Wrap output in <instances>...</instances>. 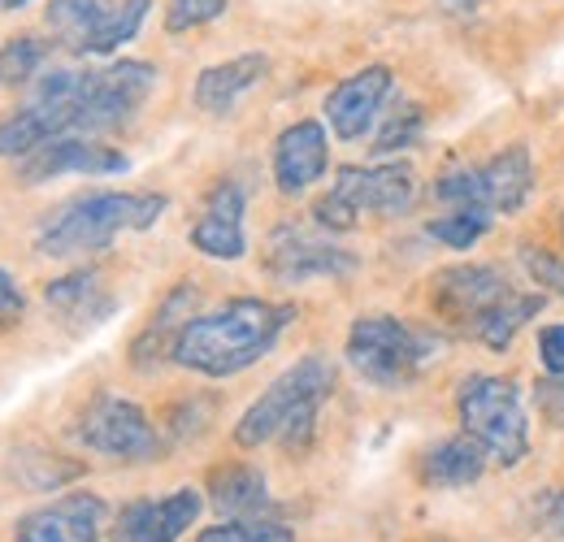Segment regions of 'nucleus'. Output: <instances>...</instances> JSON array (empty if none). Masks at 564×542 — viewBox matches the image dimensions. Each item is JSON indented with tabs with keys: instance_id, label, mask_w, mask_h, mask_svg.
<instances>
[{
	"instance_id": "f257e3e1",
	"label": "nucleus",
	"mask_w": 564,
	"mask_h": 542,
	"mask_svg": "<svg viewBox=\"0 0 564 542\" xmlns=\"http://www.w3.org/2000/svg\"><path fill=\"white\" fill-rule=\"evenodd\" d=\"M156 91L152 62H109L83 69H44L31 100L0 118V156L22 161L48 139L122 131Z\"/></svg>"
},
{
	"instance_id": "f03ea898",
	"label": "nucleus",
	"mask_w": 564,
	"mask_h": 542,
	"mask_svg": "<svg viewBox=\"0 0 564 542\" xmlns=\"http://www.w3.org/2000/svg\"><path fill=\"white\" fill-rule=\"evenodd\" d=\"M295 322V304H270L257 295H235L213 313H196L178 335L174 365L200 378H235L279 347L282 330Z\"/></svg>"
},
{
	"instance_id": "7ed1b4c3",
	"label": "nucleus",
	"mask_w": 564,
	"mask_h": 542,
	"mask_svg": "<svg viewBox=\"0 0 564 542\" xmlns=\"http://www.w3.org/2000/svg\"><path fill=\"white\" fill-rule=\"evenodd\" d=\"M335 395V365L326 356H300L279 378L243 408L235 421V447L257 452L279 443L282 452H308L317 438V412Z\"/></svg>"
},
{
	"instance_id": "20e7f679",
	"label": "nucleus",
	"mask_w": 564,
	"mask_h": 542,
	"mask_svg": "<svg viewBox=\"0 0 564 542\" xmlns=\"http://www.w3.org/2000/svg\"><path fill=\"white\" fill-rule=\"evenodd\" d=\"M170 208L161 192H87L66 200L35 235V252L53 261H74L105 252L127 230H152Z\"/></svg>"
},
{
	"instance_id": "39448f33",
	"label": "nucleus",
	"mask_w": 564,
	"mask_h": 542,
	"mask_svg": "<svg viewBox=\"0 0 564 542\" xmlns=\"http://www.w3.org/2000/svg\"><path fill=\"white\" fill-rule=\"evenodd\" d=\"M344 356L360 382L378 391H404L443 356V339L391 313H365L348 326Z\"/></svg>"
},
{
	"instance_id": "423d86ee",
	"label": "nucleus",
	"mask_w": 564,
	"mask_h": 542,
	"mask_svg": "<svg viewBox=\"0 0 564 542\" xmlns=\"http://www.w3.org/2000/svg\"><path fill=\"white\" fill-rule=\"evenodd\" d=\"M417 200V174L404 161L382 165H344L335 183L313 204V221L326 235H348L365 217H404Z\"/></svg>"
},
{
	"instance_id": "0eeeda50",
	"label": "nucleus",
	"mask_w": 564,
	"mask_h": 542,
	"mask_svg": "<svg viewBox=\"0 0 564 542\" xmlns=\"http://www.w3.org/2000/svg\"><path fill=\"white\" fill-rule=\"evenodd\" d=\"M456 416H460V430L482 443V452L499 469H517L530 456V412L512 378L469 373L456 387Z\"/></svg>"
},
{
	"instance_id": "6e6552de",
	"label": "nucleus",
	"mask_w": 564,
	"mask_h": 542,
	"mask_svg": "<svg viewBox=\"0 0 564 542\" xmlns=\"http://www.w3.org/2000/svg\"><path fill=\"white\" fill-rule=\"evenodd\" d=\"M152 0H48L44 22L53 44L74 57H113L143 31Z\"/></svg>"
},
{
	"instance_id": "1a4fd4ad",
	"label": "nucleus",
	"mask_w": 564,
	"mask_h": 542,
	"mask_svg": "<svg viewBox=\"0 0 564 542\" xmlns=\"http://www.w3.org/2000/svg\"><path fill=\"white\" fill-rule=\"evenodd\" d=\"M534 192V156L525 143H512L495 152L482 165H460L434 178V200L447 208H487L495 217L521 213Z\"/></svg>"
},
{
	"instance_id": "9d476101",
	"label": "nucleus",
	"mask_w": 564,
	"mask_h": 542,
	"mask_svg": "<svg viewBox=\"0 0 564 542\" xmlns=\"http://www.w3.org/2000/svg\"><path fill=\"white\" fill-rule=\"evenodd\" d=\"M74 438L87 452L118 460V465H148V460L165 456V438L152 425V416L135 400L109 395V391H100L83 404L78 421H74Z\"/></svg>"
},
{
	"instance_id": "9b49d317",
	"label": "nucleus",
	"mask_w": 564,
	"mask_h": 542,
	"mask_svg": "<svg viewBox=\"0 0 564 542\" xmlns=\"http://www.w3.org/2000/svg\"><path fill=\"white\" fill-rule=\"evenodd\" d=\"M261 270L274 282H313V278H352L360 270V257L352 248L335 243L330 235H317L308 226L282 221L270 230L265 252H261Z\"/></svg>"
},
{
	"instance_id": "f8f14e48",
	"label": "nucleus",
	"mask_w": 564,
	"mask_h": 542,
	"mask_svg": "<svg viewBox=\"0 0 564 542\" xmlns=\"http://www.w3.org/2000/svg\"><path fill=\"white\" fill-rule=\"evenodd\" d=\"M517 286L495 270V265H452L438 270L430 282V308L456 330V335H478V326L512 295Z\"/></svg>"
},
{
	"instance_id": "ddd939ff",
	"label": "nucleus",
	"mask_w": 564,
	"mask_h": 542,
	"mask_svg": "<svg viewBox=\"0 0 564 542\" xmlns=\"http://www.w3.org/2000/svg\"><path fill=\"white\" fill-rule=\"evenodd\" d=\"M131 170V156L113 143L96 136H62L48 139L44 148H35L31 156L18 161V183L22 187H44L53 178H105V174H127Z\"/></svg>"
},
{
	"instance_id": "4468645a",
	"label": "nucleus",
	"mask_w": 564,
	"mask_h": 542,
	"mask_svg": "<svg viewBox=\"0 0 564 542\" xmlns=\"http://www.w3.org/2000/svg\"><path fill=\"white\" fill-rule=\"evenodd\" d=\"M391 91H395V69L382 66V62L356 69L344 83H335L330 96H326V105H322L330 136L339 139V143H360V139L378 127Z\"/></svg>"
},
{
	"instance_id": "2eb2a0df",
	"label": "nucleus",
	"mask_w": 564,
	"mask_h": 542,
	"mask_svg": "<svg viewBox=\"0 0 564 542\" xmlns=\"http://www.w3.org/2000/svg\"><path fill=\"white\" fill-rule=\"evenodd\" d=\"M205 512V499L196 486H178L161 499H135L127 503L113 525L109 542H178Z\"/></svg>"
},
{
	"instance_id": "dca6fc26",
	"label": "nucleus",
	"mask_w": 564,
	"mask_h": 542,
	"mask_svg": "<svg viewBox=\"0 0 564 542\" xmlns=\"http://www.w3.org/2000/svg\"><path fill=\"white\" fill-rule=\"evenodd\" d=\"M248 196L235 178L213 183L200 217L192 221V248L209 261H243L248 257Z\"/></svg>"
},
{
	"instance_id": "f3484780",
	"label": "nucleus",
	"mask_w": 564,
	"mask_h": 542,
	"mask_svg": "<svg viewBox=\"0 0 564 542\" xmlns=\"http://www.w3.org/2000/svg\"><path fill=\"white\" fill-rule=\"evenodd\" d=\"M270 165H274V187L282 196H304L330 170V127L317 118H300L282 127Z\"/></svg>"
},
{
	"instance_id": "a211bd4d",
	"label": "nucleus",
	"mask_w": 564,
	"mask_h": 542,
	"mask_svg": "<svg viewBox=\"0 0 564 542\" xmlns=\"http://www.w3.org/2000/svg\"><path fill=\"white\" fill-rule=\"evenodd\" d=\"M109 521V508L91 490H74L53 499L48 508H35L18 521L13 542H100V530Z\"/></svg>"
},
{
	"instance_id": "6ab92c4d",
	"label": "nucleus",
	"mask_w": 564,
	"mask_h": 542,
	"mask_svg": "<svg viewBox=\"0 0 564 542\" xmlns=\"http://www.w3.org/2000/svg\"><path fill=\"white\" fill-rule=\"evenodd\" d=\"M200 308V286L196 282H174L165 291V300L152 308V317L143 322V330L131 339V365L140 373H152L161 365H174V347H178V335L187 330V322L196 317Z\"/></svg>"
},
{
	"instance_id": "aec40b11",
	"label": "nucleus",
	"mask_w": 564,
	"mask_h": 542,
	"mask_svg": "<svg viewBox=\"0 0 564 542\" xmlns=\"http://www.w3.org/2000/svg\"><path fill=\"white\" fill-rule=\"evenodd\" d=\"M44 304H48V313L66 330H74V335H87V330L105 326L118 313V295L105 286V278L96 270H74L53 278L44 286Z\"/></svg>"
},
{
	"instance_id": "412c9836",
	"label": "nucleus",
	"mask_w": 564,
	"mask_h": 542,
	"mask_svg": "<svg viewBox=\"0 0 564 542\" xmlns=\"http://www.w3.org/2000/svg\"><path fill=\"white\" fill-rule=\"evenodd\" d=\"M270 74V57L265 53H239L230 62H217L196 74V87H192V100L200 113L209 118H226L235 113V105Z\"/></svg>"
},
{
	"instance_id": "4be33fe9",
	"label": "nucleus",
	"mask_w": 564,
	"mask_h": 542,
	"mask_svg": "<svg viewBox=\"0 0 564 542\" xmlns=\"http://www.w3.org/2000/svg\"><path fill=\"white\" fill-rule=\"evenodd\" d=\"M487 465H491V456L482 452V443L460 430L452 438L430 443L417 456V481L425 490H465L487 474Z\"/></svg>"
},
{
	"instance_id": "5701e85b",
	"label": "nucleus",
	"mask_w": 564,
	"mask_h": 542,
	"mask_svg": "<svg viewBox=\"0 0 564 542\" xmlns=\"http://www.w3.org/2000/svg\"><path fill=\"white\" fill-rule=\"evenodd\" d=\"M209 503L221 521H243V517H265L270 512V481L257 465L230 460L209 474Z\"/></svg>"
},
{
	"instance_id": "b1692460",
	"label": "nucleus",
	"mask_w": 564,
	"mask_h": 542,
	"mask_svg": "<svg viewBox=\"0 0 564 542\" xmlns=\"http://www.w3.org/2000/svg\"><path fill=\"white\" fill-rule=\"evenodd\" d=\"M543 291H512L499 308H495L491 317L478 326V335L474 339L482 343L487 351H508L512 347V339L521 335V326H530L539 313H543Z\"/></svg>"
},
{
	"instance_id": "393cba45",
	"label": "nucleus",
	"mask_w": 564,
	"mask_h": 542,
	"mask_svg": "<svg viewBox=\"0 0 564 542\" xmlns=\"http://www.w3.org/2000/svg\"><path fill=\"white\" fill-rule=\"evenodd\" d=\"M53 40L44 35H13L0 44V87H31L53 57Z\"/></svg>"
},
{
	"instance_id": "a878e982",
	"label": "nucleus",
	"mask_w": 564,
	"mask_h": 542,
	"mask_svg": "<svg viewBox=\"0 0 564 542\" xmlns=\"http://www.w3.org/2000/svg\"><path fill=\"white\" fill-rule=\"evenodd\" d=\"M491 221L495 213H487V208H447V213H438V217L425 221V235L434 243L452 248V252H469L478 239H487Z\"/></svg>"
},
{
	"instance_id": "bb28decb",
	"label": "nucleus",
	"mask_w": 564,
	"mask_h": 542,
	"mask_svg": "<svg viewBox=\"0 0 564 542\" xmlns=\"http://www.w3.org/2000/svg\"><path fill=\"white\" fill-rule=\"evenodd\" d=\"M422 136H425V109L417 100H400L382 118V127H378V136L369 139V148H373V156H395L404 148H417Z\"/></svg>"
},
{
	"instance_id": "cd10ccee",
	"label": "nucleus",
	"mask_w": 564,
	"mask_h": 542,
	"mask_svg": "<svg viewBox=\"0 0 564 542\" xmlns=\"http://www.w3.org/2000/svg\"><path fill=\"white\" fill-rule=\"evenodd\" d=\"M196 542H295L291 525H282L279 517H243V521H221L200 530Z\"/></svg>"
},
{
	"instance_id": "c85d7f7f",
	"label": "nucleus",
	"mask_w": 564,
	"mask_h": 542,
	"mask_svg": "<svg viewBox=\"0 0 564 542\" xmlns=\"http://www.w3.org/2000/svg\"><path fill=\"white\" fill-rule=\"evenodd\" d=\"M230 0H165V35H187L217 22Z\"/></svg>"
},
{
	"instance_id": "c756f323",
	"label": "nucleus",
	"mask_w": 564,
	"mask_h": 542,
	"mask_svg": "<svg viewBox=\"0 0 564 542\" xmlns=\"http://www.w3.org/2000/svg\"><path fill=\"white\" fill-rule=\"evenodd\" d=\"M521 265L543 295H564V257L539 243H521Z\"/></svg>"
},
{
	"instance_id": "7c9ffc66",
	"label": "nucleus",
	"mask_w": 564,
	"mask_h": 542,
	"mask_svg": "<svg viewBox=\"0 0 564 542\" xmlns=\"http://www.w3.org/2000/svg\"><path fill=\"white\" fill-rule=\"evenodd\" d=\"M525 521H530V530L543 534V539H564V486H547V490L530 495Z\"/></svg>"
},
{
	"instance_id": "2f4dec72",
	"label": "nucleus",
	"mask_w": 564,
	"mask_h": 542,
	"mask_svg": "<svg viewBox=\"0 0 564 542\" xmlns=\"http://www.w3.org/2000/svg\"><path fill=\"white\" fill-rule=\"evenodd\" d=\"M534 400H539V412L547 416V425L564 430V373H547L534 387Z\"/></svg>"
},
{
	"instance_id": "473e14b6",
	"label": "nucleus",
	"mask_w": 564,
	"mask_h": 542,
	"mask_svg": "<svg viewBox=\"0 0 564 542\" xmlns=\"http://www.w3.org/2000/svg\"><path fill=\"white\" fill-rule=\"evenodd\" d=\"M22 313H26V295H22L18 278H13L9 270H0V330L18 326V322H22Z\"/></svg>"
},
{
	"instance_id": "72a5a7b5",
	"label": "nucleus",
	"mask_w": 564,
	"mask_h": 542,
	"mask_svg": "<svg viewBox=\"0 0 564 542\" xmlns=\"http://www.w3.org/2000/svg\"><path fill=\"white\" fill-rule=\"evenodd\" d=\"M539 365L543 373H564V322L539 330Z\"/></svg>"
},
{
	"instance_id": "f704fd0d",
	"label": "nucleus",
	"mask_w": 564,
	"mask_h": 542,
	"mask_svg": "<svg viewBox=\"0 0 564 542\" xmlns=\"http://www.w3.org/2000/svg\"><path fill=\"white\" fill-rule=\"evenodd\" d=\"M434 4H438L447 18H474V13H478L487 0H434Z\"/></svg>"
},
{
	"instance_id": "c9c22d12",
	"label": "nucleus",
	"mask_w": 564,
	"mask_h": 542,
	"mask_svg": "<svg viewBox=\"0 0 564 542\" xmlns=\"http://www.w3.org/2000/svg\"><path fill=\"white\" fill-rule=\"evenodd\" d=\"M22 4H31V0H0V9H22Z\"/></svg>"
},
{
	"instance_id": "e433bc0d",
	"label": "nucleus",
	"mask_w": 564,
	"mask_h": 542,
	"mask_svg": "<svg viewBox=\"0 0 564 542\" xmlns=\"http://www.w3.org/2000/svg\"><path fill=\"white\" fill-rule=\"evenodd\" d=\"M561 239H564V213H561Z\"/></svg>"
}]
</instances>
